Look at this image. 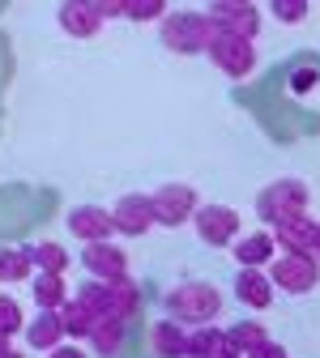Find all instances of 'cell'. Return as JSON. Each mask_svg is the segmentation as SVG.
I'll return each instance as SVG.
<instances>
[{
	"mask_svg": "<svg viewBox=\"0 0 320 358\" xmlns=\"http://www.w3.org/2000/svg\"><path fill=\"white\" fill-rule=\"evenodd\" d=\"M56 22H60V30L73 34V38H95V34L103 30V17H99V9H95V0H69V5H60Z\"/></svg>",
	"mask_w": 320,
	"mask_h": 358,
	"instance_id": "12",
	"label": "cell"
},
{
	"mask_svg": "<svg viewBox=\"0 0 320 358\" xmlns=\"http://www.w3.org/2000/svg\"><path fill=\"white\" fill-rule=\"evenodd\" d=\"M193 227H197L205 248H226L239 239V213L231 205H201L193 213Z\"/></svg>",
	"mask_w": 320,
	"mask_h": 358,
	"instance_id": "8",
	"label": "cell"
},
{
	"mask_svg": "<svg viewBox=\"0 0 320 358\" xmlns=\"http://www.w3.org/2000/svg\"><path fill=\"white\" fill-rule=\"evenodd\" d=\"M231 256H235L239 268H265L273 256H278V248H273V235L260 227V231H252V235H239V239L231 243Z\"/></svg>",
	"mask_w": 320,
	"mask_h": 358,
	"instance_id": "14",
	"label": "cell"
},
{
	"mask_svg": "<svg viewBox=\"0 0 320 358\" xmlns=\"http://www.w3.org/2000/svg\"><path fill=\"white\" fill-rule=\"evenodd\" d=\"M48 358H90V354H85L81 345H56V350H52Z\"/></svg>",
	"mask_w": 320,
	"mask_h": 358,
	"instance_id": "32",
	"label": "cell"
},
{
	"mask_svg": "<svg viewBox=\"0 0 320 358\" xmlns=\"http://www.w3.org/2000/svg\"><path fill=\"white\" fill-rule=\"evenodd\" d=\"M60 324H64V337H77V341H85V333H90V324H95V316L77 303V299H69L64 307H60Z\"/></svg>",
	"mask_w": 320,
	"mask_h": 358,
	"instance_id": "25",
	"label": "cell"
},
{
	"mask_svg": "<svg viewBox=\"0 0 320 358\" xmlns=\"http://www.w3.org/2000/svg\"><path fill=\"white\" fill-rule=\"evenodd\" d=\"M265 278L273 282V290H286L291 299H303L320 286V264L312 256H286L278 252L269 264H265Z\"/></svg>",
	"mask_w": 320,
	"mask_h": 358,
	"instance_id": "4",
	"label": "cell"
},
{
	"mask_svg": "<svg viewBox=\"0 0 320 358\" xmlns=\"http://www.w3.org/2000/svg\"><path fill=\"white\" fill-rule=\"evenodd\" d=\"M150 350L158 358H188V329H179L175 320H154Z\"/></svg>",
	"mask_w": 320,
	"mask_h": 358,
	"instance_id": "18",
	"label": "cell"
},
{
	"mask_svg": "<svg viewBox=\"0 0 320 358\" xmlns=\"http://www.w3.org/2000/svg\"><path fill=\"white\" fill-rule=\"evenodd\" d=\"M205 56L214 60L218 73H226V77L239 81V77H248L256 69V43L235 38V34H214V43L205 48Z\"/></svg>",
	"mask_w": 320,
	"mask_h": 358,
	"instance_id": "7",
	"label": "cell"
},
{
	"mask_svg": "<svg viewBox=\"0 0 320 358\" xmlns=\"http://www.w3.org/2000/svg\"><path fill=\"white\" fill-rule=\"evenodd\" d=\"M205 17L218 26V34H235V38H256L260 34V9L252 0H214Z\"/></svg>",
	"mask_w": 320,
	"mask_h": 358,
	"instance_id": "6",
	"label": "cell"
},
{
	"mask_svg": "<svg viewBox=\"0 0 320 358\" xmlns=\"http://www.w3.org/2000/svg\"><path fill=\"white\" fill-rule=\"evenodd\" d=\"M22 278H34V264H30V252L26 248H0V282H22Z\"/></svg>",
	"mask_w": 320,
	"mask_h": 358,
	"instance_id": "23",
	"label": "cell"
},
{
	"mask_svg": "<svg viewBox=\"0 0 320 358\" xmlns=\"http://www.w3.org/2000/svg\"><path fill=\"white\" fill-rule=\"evenodd\" d=\"M269 13L278 17L282 26H299V22H307V0H269Z\"/></svg>",
	"mask_w": 320,
	"mask_h": 358,
	"instance_id": "28",
	"label": "cell"
},
{
	"mask_svg": "<svg viewBox=\"0 0 320 358\" xmlns=\"http://www.w3.org/2000/svg\"><path fill=\"white\" fill-rule=\"evenodd\" d=\"M124 17L128 22H162L167 5L162 0H124Z\"/></svg>",
	"mask_w": 320,
	"mask_h": 358,
	"instance_id": "27",
	"label": "cell"
},
{
	"mask_svg": "<svg viewBox=\"0 0 320 358\" xmlns=\"http://www.w3.org/2000/svg\"><path fill=\"white\" fill-rule=\"evenodd\" d=\"M111 227L128 239H141L150 227H154V205H150V192H124L111 209Z\"/></svg>",
	"mask_w": 320,
	"mask_h": 358,
	"instance_id": "9",
	"label": "cell"
},
{
	"mask_svg": "<svg viewBox=\"0 0 320 358\" xmlns=\"http://www.w3.org/2000/svg\"><path fill=\"white\" fill-rule=\"evenodd\" d=\"M81 264H85L90 282H103V286H111V282L128 278V256H124V248H120V243H85Z\"/></svg>",
	"mask_w": 320,
	"mask_h": 358,
	"instance_id": "10",
	"label": "cell"
},
{
	"mask_svg": "<svg viewBox=\"0 0 320 358\" xmlns=\"http://www.w3.org/2000/svg\"><path fill=\"white\" fill-rule=\"evenodd\" d=\"M26 252H30L34 273H60V278H64V268H69V252H64V243L43 239V243H34V248H26Z\"/></svg>",
	"mask_w": 320,
	"mask_h": 358,
	"instance_id": "22",
	"label": "cell"
},
{
	"mask_svg": "<svg viewBox=\"0 0 320 358\" xmlns=\"http://www.w3.org/2000/svg\"><path fill=\"white\" fill-rule=\"evenodd\" d=\"M5 358H26V354H22V350H13V345H9V354H5Z\"/></svg>",
	"mask_w": 320,
	"mask_h": 358,
	"instance_id": "34",
	"label": "cell"
},
{
	"mask_svg": "<svg viewBox=\"0 0 320 358\" xmlns=\"http://www.w3.org/2000/svg\"><path fill=\"white\" fill-rule=\"evenodd\" d=\"M226 341H231L239 354H248V350H256L260 341H269V333H265V324H256V320H235L231 329H226Z\"/></svg>",
	"mask_w": 320,
	"mask_h": 358,
	"instance_id": "24",
	"label": "cell"
},
{
	"mask_svg": "<svg viewBox=\"0 0 320 358\" xmlns=\"http://www.w3.org/2000/svg\"><path fill=\"white\" fill-rule=\"evenodd\" d=\"M273 248L286 252V256H312V239H316V222L303 213V217H291L282 227H273Z\"/></svg>",
	"mask_w": 320,
	"mask_h": 358,
	"instance_id": "13",
	"label": "cell"
},
{
	"mask_svg": "<svg viewBox=\"0 0 320 358\" xmlns=\"http://www.w3.org/2000/svg\"><path fill=\"white\" fill-rule=\"evenodd\" d=\"M85 341H90V350H95L99 358H116V354H120V345H124V324H120V320H111V316H99L95 324H90Z\"/></svg>",
	"mask_w": 320,
	"mask_h": 358,
	"instance_id": "20",
	"label": "cell"
},
{
	"mask_svg": "<svg viewBox=\"0 0 320 358\" xmlns=\"http://www.w3.org/2000/svg\"><path fill=\"white\" fill-rule=\"evenodd\" d=\"M188 358H239V350L226 341V329H193L188 333Z\"/></svg>",
	"mask_w": 320,
	"mask_h": 358,
	"instance_id": "16",
	"label": "cell"
},
{
	"mask_svg": "<svg viewBox=\"0 0 320 358\" xmlns=\"http://www.w3.org/2000/svg\"><path fill=\"white\" fill-rule=\"evenodd\" d=\"M30 294H34L39 311H60V307L69 303V286H64V278H60V273H34Z\"/></svg>",
	"mask_w": 320,
	"mask_h": 358,
	"instance_id": "21",
	"label": "cell"
},
{
	"mask_svg": "<svg viewBox=\"0 0 320 358\" xmlns=\"http://www.w3.org/2000/svg\"><path fill=\"white\" fill-rule=\"evenodd\" d=\"M26 341L43 354H52L56 345H64V324H60V311H39V316L26 324Z\"/></svg>",
	"mask_w": 320,
	"mask_h": 358,
	"instance_id": "19",
	"label": "cell"
},
{
	"mask_svg": "<svg viewBox=\"0 0 320 358\" xmlns=\"http://www.w3.org/2000/svg\"><path fill=\"white\" fill-rule=\"evenodd\" d=\"M218 26L205 17V13H193V9H175L162 17L158 26V38H162V48L175 52V56H201L209 43H214Z\"/></svg>",
	"mask_w": 320,
	"mask_h": 358,
	"instance_id": "2",
	"label": "cell"
},
{
	"mask_svg": "<svg viewBox=\"0 0 320 358\" xmlns=\"http://www.w3.org/2000/svg\"><path fill=\"white\" fill-rule=\"evenodd\" d=\"M69 235L81 239V243H107L116 235L111 213L103 205H77V209H69Z\"/></svg>",
	"mask_w": 320,
	"mask_h": 358,
	"instance_id": "11",
	"label": "cell"
},
{
	"mask_svg": "<svg viewBox=\"0 0 320 358\" xmlns=\"http://www.w3.org/2000/svg\"><path fill=\"white\" fill-rule=\"evenodd\" d=\"M312 260L320 264V222H316V239H312Z\"/></svg>",
	"mask_w": 320,
	"mask_h": 358,
	"instance_id": "33",
	"label": "cell"
},
{
	"mask_svg": "<svg viewBox=\"0 0 320 358\" xmlns=\"http://www.w3.org/2000/svg\"><path fill=\"white\" fill-rule=\"evenodd\" d=\"M222 307H226V299H222V290L214 282L184 278L162 294V311H167L162 320H175L179 329H209L222 316Z\"/></svg>",
	"mask_w": 320,
	"mask_h": 358,
	"instance_id": "1",
	"label": "cell"
},
{
	"mask_svg": "<svg viewBox=\"0 0 320 358\" xmlns=\"http://www.w3.org/2000/svg\"><path fill=\"white\" fill-rule=\"evenodd\" d=\"M13 333H22V303L9 299V294H0V337L9 341Z\"/></svg>",
	"mask_w": 320,
	"mask_h": 358,
	"instance_id": "29",
	"label": "cell"
},
{
	"mask_svg": "<svg viewBox=\"0 0 320 358\" xmlns=\"http://www.w3.org/2000/svg\"><path fill=\"white\" fill-rule=\"evenodd\" d=\"M137 311H141V290H137V282H132V278L111 282V286H107V316L128 329V320L137 316Z\"/></svg>",
	"mask_w": 320,
	"mask_h": 358,
	"instance_id": "17",
	"label": "cell"
},
{
	"mask_svg": "<svg viewBox=\"0 0 320 358\" xmlns=\"http://www.w3.org/2000/svg\"><path fill=\"white\" fill-rule=\"evenodd\" d=\"M150 205H154V222L158 227H184V222H193V213L201 209V196L197 188L188 184H162L158 192H150Z\"/></svg>",
	"mask_w": 320,
	"mask_h": 358,
	"instance_id": "5",
	"label": "cell"
},
{
	"mask_svg": "<svg viewBox=\"0 0 320 358\" xmlns=\"http://www.w3.org/2000/svg\"><path fill=\"white\" fill-rule=\"evenodd\" d=\"M95 9H99L103 22L107 17H124V0H95Z\"/></svg>",
	"mask_w": 320,
	"mask_h": 358,
	"instance_id": "31",
	"label": "cell"
},
{
	"mask_svg": "<svg viewBox=\"0 0 320 358\" xmlns=\"http://www.w3.org/2000/svg\"><path fill=\"white\" fill-rule=\"evenodd\" d=\"M307 201H312V192H307L303 179H291V175L273 179V184H265L260 196H256V217L265 222V231H273V227H282L291 217H303Z\"/></svg>",
	"mask_w": 320,
	"mask_h": 358,
	"instance_id": "3",
	"label": "cell"
},
{
	"mask_svg": "<svg viewBox=\"0 0 320 358\" xmlns=\"http://www.w3.org/2000/svg\"><path fill=\"white\" fill-rule=\"evenodd\" d=\"M235 299L248 307V311H265L273 303V282L265 278V268H239L235 273Z\"/></svg>",
	"mask_w": 320,
	"mask_h": 358,
	"instance_id": "15",
	"label": "cell"
},
{
	"mask_svg": "<svg viewBox=\"0 0 320 358\" xmlns=\"http://www.w3.org/2000/svg\"><path fill=\"white\" fill-rule=\"evenodd\" d=\"M248 358H291V354H286L282 341H273V337H269V341H260L256 350H248Z\"/></svg>",
	"mask_w": 320,
	"mask_h": 358,
	"instance_id": "30",
	"label": "cell"
},
{
	"mask_svg": "<svg viewBox=\"0 0 320 358\" xmlns=\"http://www.w3.org/2000/svg\"><path fill=\"white\" fill-rule=\"evenodd\" d=\"M73 299H77V303H81L95 320H99V316H107V286H103V282H90V278H85V282H81V290H77Z\"/></svg>",
	"mask_w": 320,
	"mask_h": 358,
	"instance_id": "26",
	"label": "cell"
},
{
	"mask_svg": "<svg viewBox=\"0 0 320 358\" xmlns=\"http://www.w3.org/2000/svg\"><path fill=\"white\" fill-rule=\"evenodd\" d=\"M5 354H9V341H5V337H0V358H5Z\"/></svg>",
	"mask_w": 320,
	"mask_h": 358,
	"instance_id": "35",
	"label": "cell"
}]
</instances>
